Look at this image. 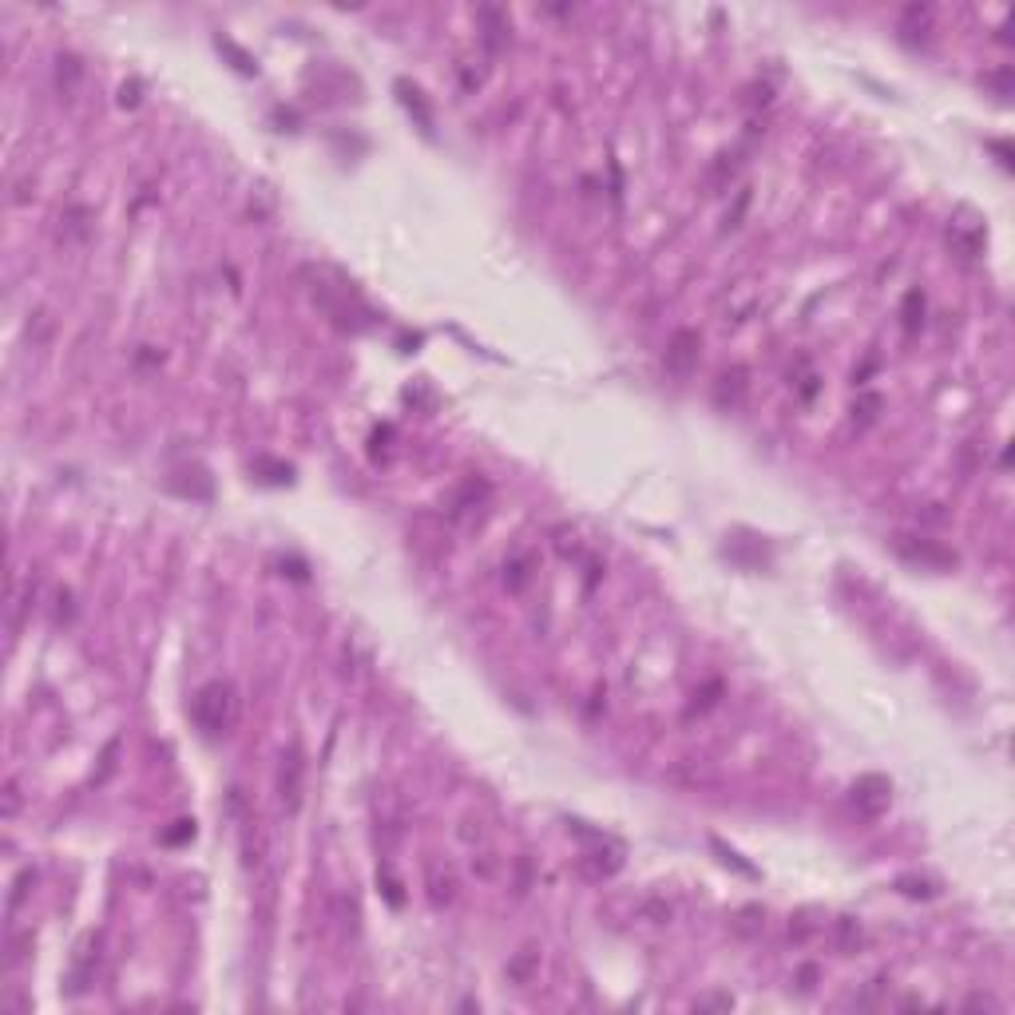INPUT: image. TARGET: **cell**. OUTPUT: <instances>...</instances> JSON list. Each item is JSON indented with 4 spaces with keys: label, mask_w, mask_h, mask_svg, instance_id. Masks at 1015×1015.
I'll list each match as a JSON object with an SVG mask.
<instances>
[{
    "label": "cell",
    "mask_w": 1015,
    "mask_h": 1015,
    "mask_svg": "<svg viewBox=\"0 0 1015 1015\" xmlns=\"http://www.w3.org/2000/svg\"><path fill=\"white\" fill-rule=\"evenodd\" d=\"M195 722H199L207 734L226 730V722H230V686L211 682L207 690H199V698H195Z\"/></svg>",
    "instance_id": "obj_1"
},
{
    "label": "cell",
    "mask_w": 1015,
    "mask_h": 1015,
    "mask_svg": "<svg viewBox=\"0 0 1015 1015\" xmlns=\"http://www.w3.org/2000/svg\"><path fill=\"white\" fill-rule=\"evenodd\" d=\"M897 552H901L908 564L920 567H956V552L932 544V540H920V536H897Z\"/></svg>",
    "instance_id": "obj_2"
},
{
    "label": "cell",
    "mask_w": 1015,
    "mask_h": 1015,
    "mask_svg": "<svg viewBox=\"0 0 1015 1015\" xmlns=\"http://www.w3.org/2000/svg\"><path fill=\"white\" fill-rule=\"evenodd\" d=\"M889 793H893V786H889L885 778L869 774V778H861V782L853 786V805H857L865 817H877V813L889 809Z\"/></svg>",
    "instance_id": "obj_3"
},
{
    "label": "cell",
    "mask_w": 1015,
    "mask_h": 1015,
    "mask_svg": "<svg viewBox=\"0 0 1015 1015\" xmlns=\"http://www.w3.org/2000/svg\"><path fill=\"white\" fill-rule=\"evenodd\" d=\"M694 357H698V334H690V330H678L675 341H671V349H667V365L675 369V373H690V365H694Z\"/></svg>",
    "instance_id": "obj_4"
},
{
    "label": "cell",
    "mask_w": 1015,
    "mask_h": 1015,
    "mask_svg": "<svg viewBox=\"0 0 1015 1015\" xmlns=\"http://www.w3.org/2000/svg\"><path fill=\"white\" fill-rule=\"evenodd\" d=\"M897 889H901L904 897H936V885L932 881H916V877H901Z\"/></svg>",
    "instance_id": "obj_5"
}]
</instances>
